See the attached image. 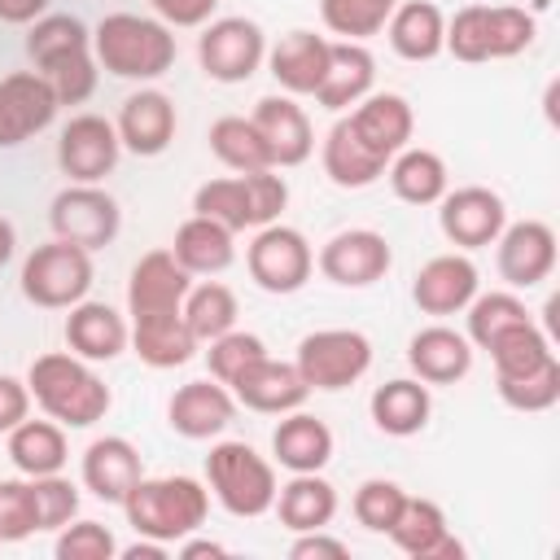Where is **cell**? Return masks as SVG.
<instances>
[{"mask_svg":"<svg viewBox=\"0 0 560 560\" xmlns=\"http://www.w3.org/2000/svg\"><path fill=\"white\" fill-rule=\"evenodd\" d=\"M114 131H118L122 149H131L136 158H158L175 140V101L158 88H140L122 101Z\"/></svg>","mask_w":560,"mask_h":560,"instance_id":"44dd1931","label":"cell"},{"mask_svg":"<svg viewBox=\"0 0 560 560\" xmlns=\"http://www.w3.org/2000/svg\"><path fill=\"white\" fill-rule=\"evenodd\" d=\"M477 262L455 249V254H438L429 258L416 280H411V302L424 311V315H455L464 311L472 298H477Z\"/></svg>","mask_w":560,"mask_h":560,"instance_id":"d6986e66","label":"cell"},{"mask_svg":"<svg viewBox=\"0 0 560 560\" xmlns=\"http://www.w3.org/2000/svg\"><path fill=\"white\" fill-rule=\"evenodd\" d=\"M92 57L114 79H158L175 66V35L158 18L109 13L92 31Z\"/></svg>","mask_w":560,"mask_h":560,"instance_id":"3957f363","label":"cell"},{"mask_svg":"<svg viewBox=\"0 0 560 560\" xmlns=\"http://www.w3.org/2000/svg\"><path fill=\"white\" fill-rule=\"evenodd\" d=\"M140 363L149 368H184L192 354H197V337L188 332L184 324V311L179 315H162V319H140L131 324V341H127Z\"/></svg>","mask_w":560,"mask_h":560,"instance_id":"d590c367","label":"cell"},{"mask_svg":"<svg viewBox=\"0 0 560 560\" xmlns=\"http://www.w3.org/2000/svg\"><path fill=\"white\" fill-rule=\"evenodd\" d=\"M175 551H179L184 560H201V556H228V547H223V542H214V538H192V534H188V538H179V542H175Z\"/></svg>","mask_w":560,"mask_h":560,"instance_id":"91938a15","label":"cell"},{"mask_svg":"<svg viewBox=\"0 0 560 560\" xmlns=\"http://www.w3.org/2000/svg\"><path fill=\"white\" fill-rule=\"evenodd\" d=\"M245 188H249L254 228L276 223L280 210L289 206V184H284V175H276V166H267V171H245Z\"/></svg>","mask_w":560,"mask_h":560,"instance_id":"f5cc1de1","label":"cell"},{"mask_svg":"<svg viewBox=\"0 0 560 560\" xmlns=\"http://www.w3.org/2000/svg\"><path fill=\"white\" fill-rule=\"evenodd\" d=\"M210 153H214L228 171H236V175H245V171H267V166H271V153H267L258 127H254L249 118H241V114H223V118L210 122Z\"/></svg>","mask_w":560,"mask_h":560,"instance_id":"8d00e7d4","label":"cell"},{"mask_svg":"<svg viewBox=\"0 0 560 560\" xmlns=\"http://www.w3.org/2000/svg\"><path fill=\"white\" fill-rule=\"evenodd\" d=\"M206 490L223 503V512L254 521L271 512L280 481L271 459H262L249 442H214L206 455Z\"/></svg>","mask_w":560,"mask_h":560,"instance_id":"277c9868","label":"cell"},{"mask_svg":"<svg viewBox=\"0 0 560 560\" xmlns=\"http://www.w3.org/2000/svg\"><path fill=\"white\" fill-rule=\"evenodd\" d=\"M249 122L258 127L267 153H271V166H302L315 149V131H311V118L306 109L284 92V96H262L249 114Z\"/></svg>","mask_w":560,"mask_h":560,"instance_id":"ffe728a7","label":"cell"},{"mask_svg":"<svg viewBox=\"0 0 560 560\" xmlns=\"http://www.w3.org/2000/svg\"><path fill=\"white\" fill-rule=\"evenodd\" d=\"M92 48V31L74 18V13H44L31 22V35H26V57L35 61V70L70 57V52H83Z\"/></svg>","mask_w":560,"mask_h":560,"instance_id":"74e56055","label":"cell"},{"mask_svg":"<svg viewBox=\"0 0 560 560\" xmlns=\"http://www.w3.org/2000/svg\"><path fill=\"white\" fill-rule=\"evenodd\" d=\"M210 350H206V363H210V376L214 381H232L245 363H254L258 354H267V346H262V337L258 332H236V328H228L223 337H214V341H206Z\"/></svg>","mask_w":560,"mask_h":560,"instance_id":"f907efd6","label":"cell"},{"mask_svg":"<svg viewBox=\"0 0 560 560\" xmlns=\"http://www.w3.org/2000/svg\"><path fill=\"white\" fill-rule=\"evenodd\" d=\"M276 516L284 529L306 534V529H328V521L337 516V490L332 481H324L319 472H293L280 490H276Z\"/></svg>","mask_w":560,"mask_h":560,"instance_id":"1f68e13d","label":"cell"},{"mask_svg":"<svg viewBox=\"0 0 560 560\" xmlns=\"http://www.w3.org/2000/svg\"><path fill=\"white\" fill-rule=\"evenodd\" d=\"M486 350H490L494 376H525V372L542 368L547 359H556V350H551L547 332H542L534 319H525V324H516V328L499 332Z\"/></svg>","mask_w":560,"mask_h":560,"instance_id":"f35d334b","label":"cell"},{"mask_svg":"<svg viewBox=\"0 0 560 560\" xmlns=\"http://www.w3.org/2000/svg\"><path fill=\"white\" fill-rule=\"evenodd\" d=\"M328 48H332V39H324L315 31H289V35H280V44L267 48L271 79L289 96H315V88L324 83V70H328Z\"/></svg>","mask_w":560,"mask_h":560,"instance_id":"cb8c5ba5","label":"cell"},{"mask_svg":"<svg viewBox=\"0 0 560 560\" xmlns=\"http://www.w3.org/2000/svg\"><path fill=\"white\" fill-rule=\"evenodd\" d=\"M9 459L22 477H48L61 472L70 459L66 446V429L57 420H22L18 429H9Z\"/></svg>","mask_w":560,"mask_h":560,"instance_id":"d6a6232c","label":"cell"},{"mask_svg":"<svg viewBox=\"0 0 560 560\" xmlns=\"http://www.w3.org/2000/svg\"><path fill=\"white\" fill-rule=\"evenodd\" d=\"M293 368L311 389L337 394V389H350L372 368V341L359 328H319L298 341Z\"/></svg>","mask_w":560,"mask_h":560,"instance_id":"8992f818","label":"cell"},{"mask_svg":"<svg viewBox=\"0 0 560 560\" xmlns=\"http://www.w3.org/2000/svg\"><path fill=\"white\" fill-rule=\"evenodd\" d=\"M376 83V57L354 44V39H332L328 48V70H324V83L315 88V101L332 114L359 105Z\"/></svg>","mask_w":560,"mask_h":560,"instance_id":"4316f807","label":"cell"},{"mask_svg":"<svg viewBox=\"0 0 560 560\" xmlns=\"http://www.w3.org/2000/svg\"><path fill=\"white\" fill-rule=\"evenodd\" d=\"M44 13H48V0H0V22L9 26H31Z\"/></svg>","mask_w":560,"mask_h":560,"instance_id":"6f0895ef","label":"cell"},{"mask_svg":"<svg viewBox=\"0 0 560 560\" xmlns=\"http://www.w3.org/2000/svg\"><path fill=\"white\" fill-rule=\"evenodd\" d=\"M402 503H407V490L398 486V481H389V477H368L359 490H354V521L363 525V529H372V534H389V525L398 521V512H402Z\"/></svg>","mask_w":560,"mask_h":560,"instance_id":"bcb514c9","label":"cell"},{"mask_svg":"<svg viewBox=\"0 0 560 560\" xmlns=\"http://www.w3.org/2000/svg\"><path fill=\"white\" fill-rule=\"evenodd\" d=\"M131 341V324L109 306V302H74L66 315V346L70 354L88 359V363H109L127 350Z\"/></svg>","mask_w":560,"mask_h":560,"instance_id":"603a6c76","label":"cell"},{"mask_svg":"<svg viewBox=\"0 0 560 560\" xmlns=\"http://www.w3.org/2000/svg\"><path fill=\"white\" fill-rule=\"evenodd\" d=\"M368 411H372V424L389 438H411L429 424V411H433V398H429V385L424 381H411V376H398V381H385L372 389L368 398Z\"/></svg>","mask_w":560,"mask_h":560,"instance_id":"4dcf8cb0","label":"cell"},{"mask_svg":"<svg viewBox=\"0 0 560 560\" xmlns=\"http://www.w3.org/2000/svg\"><path fill=\"white\" fill-rule=\"evenodd\" d=\"M236 416V398L223 381H188L171 394L166 402V424L188 438V442H206V438H219Z\"/></svg>","mask_w":560,"mask_h":560,"instance_id":"ac0fdd59","label":"cell"},{"mask_svg":"<svg viewBox=\"0 0 560 560\" xmlns=\"http://www.w3.org/2000/svg\"><path fill=\"white\" fill-rule=\"evenodd\" d=\"M407 363L424 385H455L472 368V341L446 324H429L407 341Z\"/></svg>","mask_w":560,"mask_h":560,"instance_id":"d4e9b609","label":"cell"},{"mask_svg":"<svg viewBox=\"0 0 560 560\" xmlns=\"http://www.w3.org/2000/svg\"><path fill=\"white\" fill-rule=\"evenodd\" d=\"M324 175L337 184V188H368V184H376L381 175H385V166L389 162H381V158H372L359 140H354V131H350V122L346 118H337L332 122V131L324 136Z\"/></svg>","mask_w":560,"mask_h":560,"instance_id":"e575fe53","label":"cell"},{"mask_svg":"<svg viewBox=\"0 0 560 560\" xmlns=\"http://www.w3.org/2000/svg\"><path fill=\"white\" fill-rule=\"evenodd\" d=\"M26 416H31V389H26V381L0 372V433L18 429Z\"/></svg>","mask_w":560,"mask_h":560,"instance_id":"9f6ffc18","label":"cell"},{"mask_svg":"<svg viewBox=\"0 0 560 560\" xmlns=\"http://www.w3.org/2000/svg\"><path fill=\"white\" fill-rule=\"evenodd\" d=\"M61 101L39 70H13L0 79V149H18L57 118Z\"/></svg>","mask_w":560,"mask_h":560,"instance_id":"30bf717a","label":"cell"},{"mask_svg":"<svg viewBox=\"0 0 560 560\" xmlns=\"http://www.w3.org/2000/svg\"><path fill=\"white\" fill-rule=\"evenodd\" d=\"M26 389L31 402L57 420L61 429H88L96 420H105L109 411V385L92 372L88 359L66 354V350H48L26 368Z\"/></svg>","mask_w":560,"mask_h":560,"instance_id":"6da1fadb","label":"cell"},{"mask_svg":"<svg viewBox=\"0 0 560 560\" xmlns=\"http://www.w3.org/2000/svg\"><path fill=\"white\" fill-rule=\"evenodd\" d=\"M31 503H35V525L39 529H61L79 516V486L66 481L61 472L31 477Z\"/></svg>","mask_w":560,"mask_h":560,"instance_id":"7dc6e473","label":"cell"},{"mask_svg":"<svg viewBox=\"0 0 560 560\" xmlns=\"http://www.w3.org/2000/svg\"><path fill=\"white\" fill-rule=\"evenodd\" d=\"M389 538H394L398 551H407L416 560H464V542L451 534L446 512L433 499L407 494L398 521L389 525Z\"/></svg>","mask_w":560,"mask_h":560,"instance_id":"7402d4cb","label":"cell"},{"mask_svg":"<svg viewBox=\"0 0 560 560\" xmlns=\"http://www.w3.org/2000/svg\"><path fill=\"white\" fill-rule=\"evenodd\" d=\"M118 131L109 118L101 114H74L61 127L57 140V166L70 175V184H101L114 166H118Z\"/></svg>","mask_w":560,"mask_h":560,"instance_id":"7c38bea8","label":"cell"},{"mask_svg":"<svg viewBox=\"0 0 560 560\" xmlns=\"http://www.w3.org/2000/svg\"><path fill=\"white\" fill-rule=\"evenodd\" d=\"M494 245H499V276L512 289H534L556 267V232L542 219L503 223V232H499Z\"/></svg>","mask_w":560,"mask_h":560,"instance_id":"2e32d148","label":"cell"},{"mask_svg":"<svg viewBox=\"0 0 560 560\" xmlns=\"http://www.w3.org/2000/svg\"><path fill=\"white\" fill-rule=\"evenodd\" d=\"M48 223H52V236L57 241H70V245H79V249L92 254V249H105L118 236L122 210H118V201L105 188H96V184H70V188H61L52 197Z\"/></svg>","mask_w":560,"mask_h":560,"instance_id":"ba28073f","label":"cell"},{"mask_svg":"<svg viewBox=\"0 0 560 560\" xmlns=\"http://www.w3.org/2000/svg\"><path fill=\"white\" fill-rule=\"evenodd\" d=\"M389 188L407 206H433L451 188V175H446V162L433 149H411L407 144L389 158Z\"/></svg>","mask_w":560,"mask_h":560,"instance_id":"836d02e7","label":"cell"},{"mask_svg":"<svg viewBox=\"0 0 560 560\" xmlns=\"http://www.w3.org/2000/svg\"><path fill=\"white\" fill-rule=\"evenodd\" d=\"M236 232H228L223 223L206 219V214H192L175 228V241H171V254L175 262L188 271V276H219L232 267L236 258V245H232Z\"/></svg>","mask_w":560,"mask_h":560,"instance_id":"f546056e","label":"cell"},{"mask_svg":"<svg viewBox=\"0 0 560 560\" xmlns=\"http://www.w3.org/2000/svg\"><path fill=\"white\" fill-rule=\"evenodd\" d=\"M149 9L166 26H206L210 13L219 9V0H149Z\"/></svg>","mask_w":560,"mask_h":560,"instance_id":"db71d44e","label":"cell"},{"mask_svg":"<svg viewBox=\"0 0 560 560\" xmlns=\"http://www.w3.org/2000/svg\"><path fill=\"white\" fill-rule=\"evenodd\" d=\"M31 534H39L35 503H31V477H9L0 481V542H22Z\"/></svg>","mask_w":560,"mask_h":560,"instance_id":"816d5d0a","label":"cell"},{"mask_svg":"<svg viewBox=\"0 0 560 560\" xmlns=\"http://www.w3.org/2000/svg\"><path fill=\"white\" fill-rule=\"evenodd\" d=\"M192 214H206V219L223 223L228 232H245V228H254V210H249L245 175L206 179V184L192 192Z\"/></svg>","mask_w":560,"mask_h":560,"instance_id":"60d3db41","label":"cell"},{"mask_svg":"<svg viewBox=\"0 0 560 560\" xmlns=\"http://www.w3.org/2000/svg\"><path fill=\"white\" fill-rule=\"evenodd\" d=\"M346 122H350L354 140H359L372 158H381V162H389L398 149H407V140H411V131H416V114H411V105H407L398 92H368V96L346 114Z\"/></svg>","mask_w":560,"mask_h":560,"instance_id":"e0dca14e","label":"cell"},{"mask_svg":"<svg viewBox=\"0 0 560 560\" xmlns=\"http://www.w3.org/2000/svg\"><path fill=\"white\" fill-rule=\"evenodd\" d=\"M245 267H249V280L267 293H298L306 280H311V267H315V254H311V241L289 228V223H267L254 232L249 249H245Z\"/></svg>","mask_w":560,"mask_h":560,"instance_id":"52a82bcc","label":"cell"},{"mask_svg":"<svg viewBox=\"0 0 560 560\" xmlns=\"http://www.w3.org/2000/svg\"><path fill=\"white\" fill-rule=\"evenodd\" d=\"M96 70H101V66H96L92 48H83V52H70V57L44 66L39 74L52 83V92H57L61 105H83V101L96 92Z\"/></svg>","mask_w":560,"mask_h":560,"instance_id":"c3c4849f","label":"cell"},{"mask_svg":"<svg viewBox=\"0 0 560 560\" xmlns=\"http://www.w3.org/2000/svg\"><path fill=\"white\" fill-rule=\"evenodd\" d=\"M464 311H468V341H472V346H481V350H486L499 332H508V328H516V324L534 319V315L525 311V302H521L516 293H508V289L477 293Z\"/></svg>","mask_w":560,"mask_h":560,"instance_id":"b9f144b4","label":"cell"},{"mask_svg":"<svg viewBox=\"0 0 560 560\" xmlns=\"http://www.w3.org/2000/svg\"><path fill=\"white\" fill-rule=\"evenodd\" d=\"M13 249H18V232H13V223L0 214V267L13 258Z\"/></svg>","mask_w":560,"mask_h":560,"instance_id":"94428289","label":"cell"},{"mask_svg":"<svg viewBox=\"0 0 560 560\" xmlns=\"http://www.w3.org/2000/svg\"><path fill=\"white\" fill-rule=\"evenodd\" d=\"M289 556L293 560H346L350 556V542L346 538H332L324 529H306L289 542Z\"/></svg>","mask_w":560,"mask_h":560,"instance_id":"11a10c76","label":"cell"},{"mask_svg":"<svg viewBox=\"0 0 560 560\" xmlns=\"http://www.w3.org/2000/svg\"><path fill=\"white\" fill-rule=\"evenodd\" d=\"M389 48L407 61H433L446 44V18L433 0H398L385 22Z\"/></svg>","mask_w":560,"mask_h":560,"instance_id":"83f0119b","label":"cell"},{"mask_svg":"<svg viewBox=\"0 0 560 560\" xmlns=\"http://www.w3.org/2000/svg\"><path fill=\"white\" fill-rule=\"evenodd\" d=\"M92 289V254L70 241L35 245L22 262V298L44 311H70Z\"/></svg>","mask_w":560,"mask_h":560,"instance_id":"5b68a950","label":"cell"},{"mask_svg":"<svg viewBox=\"0 0 560 560\" xmlns=\"http://www.w3.org/2000/svg\"><path fill=\"white\" fill-rule=\"evenodd\" d=\"M271 455L289 472H319L332 459V429L319 416L284 411V420L271 433Z\"/></svg>","mask_w":560,"mask_h":560,"instance_id":"f1b7e54d","label":"cell"},{"mask_svg":"<svg viewBox=\"0 0 560 560\" xmlns=\"http://www.w3.org/2000/svg\"><path fill=\"white\" fill-rule=\"evenodd\" d=\"M188 289H192V276L175 262V254L171 249H149L131 267V280H127V315H131V324L179 315Z\"/></svg>","mask_w":560,"mask_h":560,"instance_id":"4fadbf2b","label":"cell"},{"mask_svg":"<svg viewBox=\"0 0 560 560\" xmlns=\"http://www.w3.org/2000/svg\"><path fill=\"white\" fill-rule=\"evenodd\" d=\"M232 398L249 411H262V416H284V411H298L306 398H311V385L302 381V372L293 363H280L271 354H258L254 363H245L232 381H228Z\"/></svg>","mask_w":560,"mask_h":560,"instance_id":"9a60e30c","label":"cell"},{"mask_svg":"<svg viewBox=\"0 0 560 560\" xmlns=\"http://www.w3.org/2000/svg\"><path fill=\"white\" fill-rule=\"evenodd\" d=\"M52 551H57V560H114L118 538L101 521H70V525H61Z\"/></svg>","mask_w":560,"mask_h":560,"instance_id":"681fc988","label":"cell"},{"mask_svg":"<svg viewBox=\"0 0 560 560\" xmlns=\"http://www.w3.org/2000/svg\"><path fill=\"white\" fill-rule=\"evenodd\" d=\"M534 13L516 9V4H486V61H503L516 57L534 44Z\"/></svg>","mask_w":560,"mask_h":560,"instance_id":"f6af8a7d","label":"cell"},{"mask_svg":"<svg viewBox=\"0 0 560 560\" xmlns=\"http://www.w3.org/2000/svg\"><path fill=\"white\" fill-rule=\"evenodd\" d=\"M127 512V525L144 538H158L166 547H175L179 538L197 534L210 516V490L197 477H140L127 499L118 503Z\"/></svg>","mask_w":560,"mask_h":560,"instance_id":"7a4b0ae2","label":"cell"},{"mask_svg":"<svg viewBox=\"0 0 560 560\" xmlns=\"http://www.w3.org/2000/svg\"><path fill=\"white\" fill-rule=\"evenodd\" d=\"M394 267V249L381 232L372 228H350L337 232L332 241H324L319 249V271L324 280L341 284V289H368L376 280H385V271Z\"/></svg>","mask_w":560,"mask_h":560,"instance_id":"5bb4252c","label":"cell"},{"mask_svg":"<svg viewBox=\"0 0 560 560\" xmlns=\"http://www.w3.org/2000/svg\"><path fill=\"white\" fill-rule=\"evenodd\" d=\"M166 542H158V538H144V534H136V542H127V547H118V556L122 560H166Z\"/></svg>","mask_w":560,"mask_h":560,"instance_id":"680465c9","label":"cell"},{"mask_svg":"<svg viewBox=\"0 0 560 560\" xmlns=\"http://www.w3.org/2000/svg\"><path fill=\"white\" fill-rule=\"evenodd\" d=\"M79 477H83V486H88L101 503H122L127 490L144 477V468H140V451H136L127 438L105 433V438H96V442L83 451V468H79Z\"/></svg>","mask_w":560,"mask_h":560,"instance_id":"484cf974","label":"cell"},{"mask_svg":"<svg viewBox=\"0 0 560 560\" xmlns=\"http://www.w3.org/2000/svg\"><path fill=\"white\" fill-rule=\"evenodd\" d=\"M197 61L214 83H245L267 61V35L249 18H214L197 35Z\"/></svg>","mask_w":560,"mask_h":560,"instance_id":"9c48e42d","label":"cell"},{"mask_svg":"<svg viewBox=\"0 0 560 560\" xmlns=\"http://www.w3.org/2000/svg\"><path fill=\"white\" fill-rule=\"evenodd\" d=\"M394 4H398V0H319V18H324V26H328L332 35L363 44L368 35L385 31Z\"/></svg>","mask_w":560,"mask_h":560,"instance_id":"7bdbcfd3","label":"cell"},{"mask_svg":"<svg viewBox=\"0 0 560 560\" xmlns=\"http://www.w3.org/2000/svg\"><path fill=\"white\" fill-rule=\"evenodd\" d=\"M494 385L512 411H551L560 402V359H547L525 376H494Z\"/></svg>","mask_w":560,"mask_h":560,"instance_id":"ee69618b","label":"cell"},{"mask_svg":"<svg viewBox=\"0 0 560 560\" xmlns=\"http://www.w3.org/2000/svg\"><path fill=\"white\" fill-rule=\"evenodd\" d=\"M438 228L442 236L455 245V249H481V245H494L503 223H508V210H503V197L481 188V184H464V188H446L442 201H438Z\"/></svg>","mask_w":560,"mask_h":560,"instance_id":"8fae6325","label":"cell"},{"mask_svg":"<svg viewBox=\"0 0 560 560\" xmlns=\"http://www.w3.org/2000/svg\"><path fill=\"white\" fill-rule=\"evenodd\" d=\"M184 324L197 337V346L223 337L228 328H236V293L228 284H219V280H206V284L188 289V298H184Z\"/></svg>","mask_w":560,"mask_h":560,"instance_id":"ab89813d","label":"cell"}]
</instances>
